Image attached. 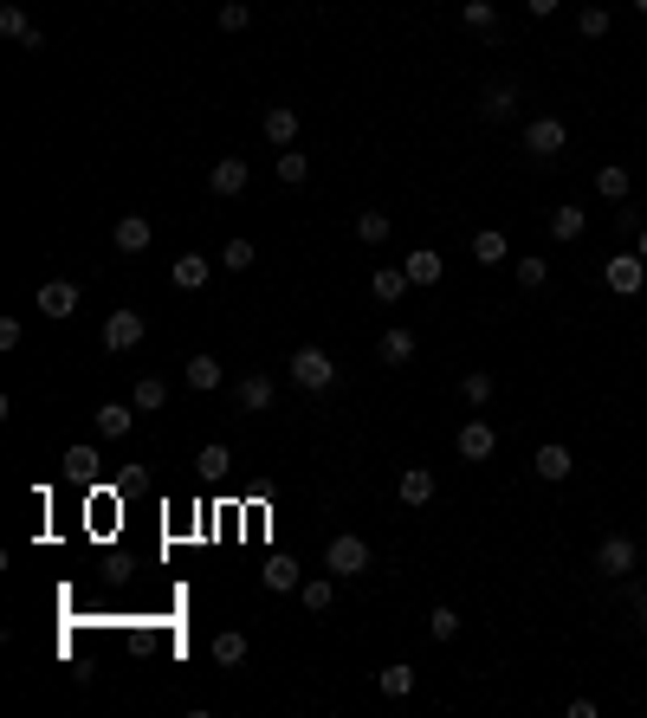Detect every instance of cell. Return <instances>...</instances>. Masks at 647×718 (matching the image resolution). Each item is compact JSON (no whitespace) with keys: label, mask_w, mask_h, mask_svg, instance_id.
<instances>
[{"label":"cell","mask_w":647,"mask_h":718,"mask_svg":"<svg viewBox=\"0 0 647 718\" xmlns=\"http://www.w3.org/2000/svg\"><path fill=\"white\" fill-rule=\"evenodd\" d=\"M149 240H156L149 214H123L117 227H110V246H117V253H149Z\"/></svg>","instance_id":"4fadbf2b"},{"label":"cell","mask_w":647,"mask_h":718,"mask_svg":"<svg viewBox=\"0 0 647 718\" xmlns=\"http://www.w3.org/2000/svg\"><path fill=\"white\" fill-rule=\"evenodd\" d=\"M563 143H570V123H563V117H531L525 123V149H531V156H557Z\"/></svg>","instance_id":"52a82bcc"},{"label":"cell","mask_w":647,"mask_h":718,"mask_svg":"<svg viewBox=\"0 0 647 718\" xmlns=\"http://www.w3.org/2000/svg\"><path fill=\"white\" fill-rule=\"evenodd\" d=\"M376 356H382V363H395V369H402L408 356H415V330H408V324L382 330V337H376Z\"/></svg>","instance_id":"ac0fdd59"},{"label":"cell","mask_w":647,"mask_h":718,"mask_svg":"<svg viewBox=\"0 0 647 718\" xmlns=\"http://www.w3.org/2000/svg\"><path fill=\"white\" fill-rule=\"evenodd\" d=\"M628 7H635V13H647V0H628Z\"/></svg>","instance_id":"bcb514c9"},{"label":"cell","mask_w":647,"mask_h":718,"mask_svg":"<svg viewBox=\"0 0 647 718\" xmlns=\"http://www.w3.org/2000/svg\"><path fill=\"white\" fill-rule=\"evenodd\" d=\"M628 188H635V175H628L622 162H602L596 169V195L602 201H628Z\"/></svg>","instance_id":"603a6c76"},{"label":"cell","mask_w":647,"mask_h":718,"mask_svg":"<svg viewBox=\"0 0 647 718\" xmlns=\"http://www.w3.org/2000/svg\"><path fill=\"white\" fill-rule=\"evenodd\" d=\"M253 259H259V246H253V240H227V246H220V266H227V272H246Z\"/></svg>","instance_id":"d590c367"},{"label":"cell","mask_w":647,"mask_h":718,"mask_svg":"<svg viewBox=\"0 0 647 718\" xmlns=\"http://www.w3.org/2000/svg\"><path fill=\"white\" fill-rule=\"evenodd\" d=\"M143 330H149V317H143V311H110V324H104V350H136V343H143Z\"/></svg>","instance_id":"9c48e42d"},{"label":"cell","mask_w":647,"mask_h":718,"mask_svg":"<svg viewBox=\"0 0 647 718\" xmlns=\"http://www.w3.org/2000/svg\"><path fill=\"white\" fill-rule=\"evenodd\" d=\"M272 395H279V382H272V376H259V369L233 382V402H240V414H266V408H272Z\"/></svg>","instance_id":"7c38bea8"},{"label":"cell","mask_w":647,"mask_h":718,"mask_svg":"<svg viewBox=\"0 0 647 718\" xmlns=\"http://www.w3.org/2000/svg\"><path fill=\"white\" fill-rule=\"evenodd\" d=\"M544 279H550V259H518V285H525V292H538Z\"/></svg>","instance_id":"60d3db41"},{"label":"cell","mask_w":647,"mask_h":718,"mask_svg":"<svg viewBox=\"0 0 647 718\" xmlns=\"http://www.w3.org/2000/svg\"><path fill=\"white\" fill-rule=\"evenodd\" d=\"M259 130H266V143L292 149V143H298V110H292V104H272L266 117H259Z\"/></svg>","instance_id":"2e32d148"},{"label":"cell","mask_w":647,"mask_h":718,"mask_svg":"<svg viewBox=\"0 0 647 718\" xmlns=\"http://www.w3.org/2000/svg\"><path fill=\"white\" fill-rule=\"evenodd\" d=\"M576 33L583 39H609V7H583L576 13Z\"/></svg>","instance_id":"f35d334b"},{"label":"cell","mask_w":647,"mask_h":718,"mask_svg":"<svg viewBox=\"0 0 647 718\" xmlns=\"http://www.w3.org/2000/svg\"><path fill=\"white\" fill-rule=\"evenodd\" d=\"M473 259H479V266H505V259H512V253H505V233L499 227H479L473 233Z\"/></svg>","instance_id":"484cf974"},{"label":"cell","mask_w":647,"mask_h":718,"mask_svg":"<svg viewBox=\"0 0 647 718\" xmlns=\"http://www.w3.org/2000/svg\"><path fill=\"white\" fill-rule=\"evenodd\" d=\"M453 447H460V460H492V453H499V434H492V421H466L460 434H453Z\"/></svg>","instance_id":"30bf717a"},{"label":"cell","mask_w":647,"mask_h":718,"mask_svg":"<svg viewBox=\"0 0 647 718\" xmlns=\"http://www.w3.org/2000/svg\"><path fill=\"white\" fill-rule=\"evenodd\" d=\"M233 466V453H227V440H208V447L195 453V473H208V479H220Z\"/></svg>","instance_id":"d6a6232c"},{"label":"cell","mask_w":647,"mask_h":718,"mask_svg":"<svg viewBox=\"0 0 647 718\" xmlns=\"http://www.w3.org/2000/svg\"><path fill=\"white\" fill-rule=\"evenodd\" d=\"M0 33H7L20 52H46V33H39V26L26 20V7H20V0H7V7H0Z\"/></svg>","instance_id":"5b68a950"},{"label":"cell","mask_w":647,"mask_h":718,"mask_svg":"<svg viewBox=\"0 0 647 718\" xmlns=\"http://www.w3.org/2000/svg\"><path fill=\"white\" fill-rule=\"evenodd\" d=\"M531 473L544 479V486H563V479L576 473V460H570V447H563V440H544L538 453H531Z\"/></svg>","instance_id":"8992f818"},{"label":"cell","mask_w":647,"mask_h":718,"mask_svg":"<svg viewBox=\"0 0 647 718\" xmlns=\"http://www.w3.org/2000/svg\"><path fill=\"white\" fill-rule=\"evenodd\" d=\"M531 13H538V20H550V13H557V0H525Z\"/></svg>","instance_id":"ee69618b"},{"label":"cell","mask_w":647,"mask_h":718,"mask_svg":"<svg viewBox=\"0 0 647 718\" xmlns=\"http://www.w3.org/2000/svg\"><path fill=\"white\" fill-rule=\"evenodd\" d=\"M0 350H20V317H0Z\"/></svg>","instance_id":"b9f144b4"},{"label":"cell","mask_w":647,"mask_h":718,"mask_svg":"<svg viewBox=\"0 0 647 718\" xmlns=\"http://www.w3.org/2000/svg\"><path fill=\"white\" fill-rule=\"evenodd\" d=\"M635 563H641V544H635L628 531H609V537L596 544V570L615 576V583H622V576H635Z\"/></svg>","instance_id":"7a4b0ae2"},{"label":"cell","mask_w":647,"mask_h":718,"mask_svg":"<svg viewBox=\"0 0 647 718\" xmlns=\"http://www.w3.org/2000/svg\"><path fill=\"white\" fill-rule=\"evenodd\" d=\"M259 576H266V589H279V596H292V589H298V563L292 557H266V570H259Z\"/></svg>","instance_id":"f1b7e54d"},{"label":"cell","mask_w":647,"mask_h":718,"mask_svg":"<svg viewBox=\"0 0 647 718\" xmlns=\"http://www.w3.org/2000/svg\"><path fill=\"white\" fill-rule=\"evenodd\" d=\"M130 402H136V414H156L162 402H169V382H162V376H136Z\"/></svg>","instance_id":"4316f807"},{"label":"cell","mask_w":647,"mask_h":718,"mask_svg":"<svg viewBox=\"0 0 647 718\" xmlns=\"http://www.w3.org/2000/svg\"><path fill=\"white\" fill-rule=\"evenodd\" d=\"M628 602H635V621H641V634H647V583H635V596H628Z\"/></svg>","instance_id":"7bdbcfd3"},{"label":"cell","mask_w":647,"mask_h":718,"mask_svg":"<svg viewBox=\"0 0 647 718\" xmlns=\"http://www.w3.org/2000/svg\"><path fill=\"white\" fill-rule=\"evenodd\" d=\"M376 693L382 699H408L415 693V667H408V660H389V667L376 673Z\"/></svg>","instance_id":"d6986e66"},{"label":"cell","mask_w":647,"mask_h":718,"mask_svg":"<svg viewBox=\"0 0 647 718\" xmlns=\"http://www.w3.org/2000/svg\"><path fill=\"white\" fill-rule=\"evenodd\" d=\"M72 311H78V285H72V279H46V285H39V317L65 324Z\"/></svg>","instance_id":"8fae6325"},{"label":"cell","mask_w":647,"mask_h":718,"mask_svg":"<svg viewBox=\"0 0 647 718\" xmlns=\"http://www.w3.org/2000/svg\"><path fill=\"white\" fill-rule=\"evenodd\" d=\"M246 660V634L240 628H220L214 634V667H240Z\"/></svg>","instance_id":"83f0119b"},{"label":"cell","mask_w":647,"mask_h":718,"mask_svg":"<svg viewBox=\"0 0 647 718\" xmlns=\"http://www.w3.org/2000/svg\"><path fill=\"white\" fill-rule=\"evenodd\" d=\"M428 634H434V641H440V647H447V641H453V634H460V615H453V609H447V602H440V609L428 615Z\"/></svg>","instance_id":"ab89813d"},{"label":"cell","mask_w":647,"mask_h":718,"mask_svg":"<svg viewBox=\"0 0 647 718\" xmlns=\"http://www.w3.org/2000/svg\"><path fill=\"white\" fill-rule=\"evenodd\" d=\"M169 279H175V292H201V285L214 279V259H201V253H182L169 266Z\"/></svg>","instance_id":"9a60e30c"},{"label":"cell","mask_w":647,"mask_h":718,"mask_svg":"<svg viewBox=\"0 0 647 718\" xmlns=\"http://www.w3.org/2000/svg\"><path fill=\"white\" fill-rule=\"evenodd\" d=\"M395 492H402V505H408V512H421V505H434V473H428V466H402Z\"/></svg>","instance_id":"5bb4252c"},{"label":"cell","mask_w":647,"mask_h":718,"mask_svg":"<svg viewBox=\"0 0 647 718\" xmlns=\"http://www.w3.org/2000/svg\"><path fill=\"white\" fill-rule=\"evenodd\" d=\"M492 389H499V382H492V376H486V369H473V376H466V382H460V395H466V408H486V402H492Z\"/></svg>","instance_id":"e575fe53"},{"label":"cell","mask_w":647,"mask_h":718,"mask_svg":"<svg viewBox=\"0 0 647 718\" xmlns=\"http://www.w3.org/2000/svg\"><path fill=\"white\" fill-rule=\"evenodd\" d=\"M253 26V7L246 0H220V33H246Z\"/></svg>","instance_id":"74e56055"},{"label":"cell","mask_w":647,"mask_h":718,"mask_svg":"<svg viewBox=\"0 0 647 718\" xmlns=\"http://www.w3.org/2000/svg\"><path fill=\"white\" fill-rule=\"evenodd\" d=\"M602 279H609L615 298H635L641 285H647V259H641V253H615L609 266H602Z\"/></svg>","instance_id":"277c9868"},{"label":"cell","mask_w":647,"mask_h":718,"mask_svg":"<svg viewBox=\"0 0 647 718\" xmlns=\"http://www.w3.org/2000/svg\"><path fill=\"white\" fill-rule=\"evenodd\" d=\"M402 272H408V285H440V272H447V259H440L434 246H415V253L402 259Z\"/></svg>","instance_id":"e0dca14e"},{"label":"cell","mask_w":647,"mask_h":718,"mask_svg":"<svg viewBox=\"0 0 647 718\" xmlns=\"http://www.w3.org/2000/svg\"><path fill=\"white\" fill-rule=\"evenodd\" d=\"M369 292H376V298H382V305H395V298H402V292H408V272H402V266H382V272H376V279H369Z\"/></svg>","instance_id":"1f68e13d"},{"label":"cell","mask_w":647,"mask_h":718,"mask_svg":"<svg viewBox=\"0 0 647 718\" xmlns=\"http://www.w3.org/2000/svg\"><path fill=\"white\" fill-rule=\"evenodd\" d=\"M292 382L305 395H324L330 382H337V363H330V350H318V343H298L292 350Z\"/></svg>","instance_id":"6da1fadb"},{"label":"cell","mask_w":647,"mask_h":718,"mask_svg":"<svg viewBox=\"0 0 647 718\" xmlns=\"http://www.w3.org/2000/svg\"><path fill=\"white\" fill-rule=\"evenodd\" d=\"M298 602H305L311 615H330V602H337V576H311V583H298Z\"/></svg>","instance_id":"d4e9b609"},{"label":"cell","mask_w":647,"mask_h":718,"mask_svg":"<svg viewBox=\"0 0 647 718\" xmlns=\"http://www.w3.org/2000/svg\"><path fill=\"white\" fill-rule=\"evenodd\" d=\"M518 110V85H486V98H479V117L486 123H505Z\"/></svg>","instance_id":"7402d4cb"},{"label":"cell","mask_w":647,"mask_h":718,"mask_svg":"<svg viewBox=\"0 0 647 718\" xmlns=\"http://www.w3.org/2000/svg\"><path fill=\"white\" fill-rule=\"evenodd\" d=\"M98 447H85V440H72V447H65V473H72V479H91V473H98Z\"/></svg>","instance_id":"4dcf8cb0"},{"label":"cell","mask_w":647,"mask_h":718,"mask_svg":"<svg viewBox=\"0 0 647 718\" xmlns=\"http://www.w3.org/2000/svg\"><path fill=\"white\" fill-rule=\"evenodd\" d=\"M460 20L473 26V33H499V7H492V0H466Z\"/></svg>","instance_id":"836d02e7"},{"label":"cell","mask_w":647,"mask_h":718,"mask_svg":"<svg viewBox=\"0 0 647 718\" xmlns=\"http://www.w3.org/2000/svg\"><path fill=\"white\" fill-rule=\"evenodd\" d=\"M356 240L382 246V240H389V214H382V207H363V214H356Z\"/></svg>","instance_id":"f546056e"},{"label":"cell","mask_w":647,"mask_h":718,"mask_svg":"<svg viewBox=\"0 0 647 718\" xmlns=\"http://www.w3.org/2000/svg\"><path fill=\"white\" fill-rule=\"evenodd\" d=\"M324 570H330V576H363V570H369V544H363L356 531H337V537L324 544Z\"/></svg>","instance_id":"3957f363"},{"label":"cell","mask_w":647,"mask_h":718,"mask_svg":"<svg viewBox=\"0 0 647 718\" xmlns=\"http://www.w3.org/2000/svg\"><path fill=\"white\" fill-rule=\"evenodd\" d=\"M305 175H311V156H298V143H292V149L279 156V182H285V188H298Z\"/></svg>","instance_id":"8d00e7d4"},{"label":"cell","mask_w":647,"mask_h":718,"mask_svg":"<svg viewBox=\"0 0 647 718\" xmlns=\"http://www.w3.org/2000/svg\"><path fill=\"white\" fill-rule=\"evenodd\" d=\"M130 427H136V402H104L98 408V434L104 440H123Z\"/></svg>","instance_id":"ffe728a7"},{"label":"cell","mask_w":647,"mask_h":718,"mask_svg":"<svg viewBox=\"0 0 647 718\" xmlns=\"http://www.w3.org/2000/svg\"><path fill=\"white\" fill-rule=\"evenodd\" d=\"M220 382H227V369H220L214 356H188V389L195 395H214Z\"/></svg>","instance_id":"cb8c5ba5"},{"label":"cell","mask_w":647,"mask_h":718,"mask_svg":"<svg viewBox=\"0 0 647 718\" xmlns=\"http://www.w3.org/2000/svg\"><path fill=\"white\" fill-rule=\"evenodd\" d=\"M583 233H589V214H583V207H557V214H550V240H557V246L583 240Z\"/></svg>","instance_id":"44dd1931"},{"label":"cell","mask_w":647,"mask_h":718,"mask_svg":"<svg viewBox=\"0 0 647 718\" xmlns=\"http://www.w3.org/2000/svg\"><path fill=\"white\" fill-rule=\"evenodd\" d=\"M635 253H641V259H647V227H641V233H635Z\"/></svg>","instance_id":"f6af8a7d"},{"label":"cell","mask_w":647,"mask_h":718,"mask_svg":"<svg viewBox=\"0 0 647 718\" xmlns=\"http://www.w3.org/2000/svg\"><path fill=\"white\" fill-rule=\"evenodd\" d=\"M208 188H214L220 201L246 195V188H253V169H246V156H220V162H214V175H208Z\"/></svg>","instance_id":"ba28073f"}]
</instances>
